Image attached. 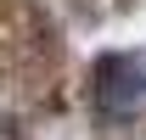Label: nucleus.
I'll return each mask as SVG.
<instances>
[{
  "mask_svg": "<svg viewBox=\"0 0 146 140\" xmlns=\"http://www.w3.org/2000/svg\"><path fill=\"white\" fill-rule=\"evenodd\" d=\"M96 101L107 118L146 112V62L141 56H107L96 62Z\"/></svg>",
  "mask_w": 146,
  "mask_h": 140,
  "instance_id": "nucleus-1",
  "label": "nucleus"
}]
</instances>
